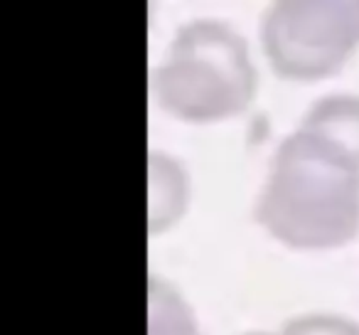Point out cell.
<instances>
[{
    "mask_svg": "<svg viewBox=\"0 0 359 335\" xmlns=\"http://www.w3.org/2000/svg\"><path fill=\"white\" fill-rule=\"evenodd\" d=\"M148 335H207L190 301L155 274L148 279Z\"/></svg>",
    "mask_w": 359,
    "mask_h": 335,
    "instance_id": "cell-5",
    "label": "cell"
},
{
    "mask_svg": "<svg viewBox=\"0 0 359 335\" xmlns=\"http://www.w3.org/2000/svg\"><path fill=\"white\" fill-rule=\"evenodd\" d=\"M254 220L293 251H334L359 237V158L298 126L271 155Z\"/></svg>",
    "mask_w": 359,
    "mask_h": 335,
    "instance_id": "cell-1",
    "label": "cell"
},
{
    "mask_svg": "<svg viewBox=\"0 0 359 335\" xmlns=\"http://www.w3.org/2000/svg\"><path fill=\"white\" fill-rule=\"evenodd\" d=\"M192 205V178L182 160L165 150L148 153V235L160 237L185 220Z\"/></svg>",
    "mask_w": 359,
    "mask_h": 335,
    "instance_id": "cell-4",
    "label": "cell"
},
{
    "mask_svg": "<svg viewBox=\"0 0 359 335\" xmlns=\"http://www.w3.org/2000/svg\"><path fill=\"white\" fill-rule=\"evenodd\" d=\"M259 77L246 40L231 25L200 18L175 32L153 74L160 109L182 124H224L251 106Z\"/></svg>",
    "mask_w": 359,
    "mask_h": 335,
    "instance_id": "cell-2",
    "label": "cell"
},
{
    "mask_svg": "<svg viewBox=\"0 0 359 335\" xmlns=\"http://www.w3.org/2000/svg\"><path fill=\"white\" fill-rule=\"evenodd\" d=\"M261 50L280 79H330L359 50V0H271Z\"/></svg>",
    "mask_w": 359,
    "mask_h": 335,
    "instance_id": "cell-3",
    "label": "cell"
},
{
    "mask_svg": "<svg viewBox=\"0 0 359 335\" xmlns=\"http://www.w3.org/2000/svg\"><path fill=\"white\" fill-rule=\"evenodd\" d=\"M300 126L325 133L359 158V96L327 94L305 111Z\"/></svg>",
    "mask_w": 359,
    "mask_h": 335,
    "instance_id": "cell-6",
    "label": "cell"
},
{
    "mask_svg": "<svg viewBox=\"0 0 359 335\" xmlns=\"http://www.w3.org/2000/svg\"><path fill=\"white\" fill-rule=\"evenodd\" d=\"M244 335H359V323L339 313H303L280 323L278 330H251Z\"/></svg>",
    "mask_w": 359,
    "mask_h": 335,
    "instance_id": "cell-7",
    "label": "cell"
}]
</instances>
